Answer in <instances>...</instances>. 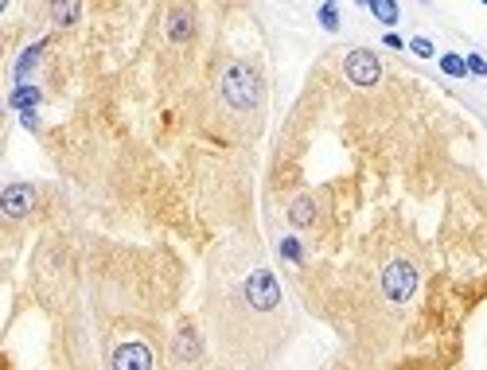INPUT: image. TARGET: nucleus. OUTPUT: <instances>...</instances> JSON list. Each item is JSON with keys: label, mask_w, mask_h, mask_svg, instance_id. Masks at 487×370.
Segmentation results:
<instances>
[{"label": "nucleus", "mask_w": 487, "mask_h": 370, "mask_svg": "<svg viewBox=\"0 0 487 370\" xmlns=\"http://www.w3.org/2000/svg\"><path fill=\"white\" fill-rule=\"evenodd\" d=\"M219 90H222V102L230 110L246 113V110H258L261 102V74L250 67V63H230L219 78Z\"/></svg>", "instance_id": "1"}, {"label": "nucleus", "mask_w": 487, "mask_h": 370, "mask_svg": "<svg viewBox=\"0 0 487 370\" xmlns=\"http://www.w3.org/2000/svg\"><path fill=\"white\" fill-rule=\"evenodd\" d=\"M382 292H386V300L406 304L409 296L417 292V269L409 265V261H390V265L382 269Z\"/></svg>", "instance_id": "2"}, {"label": "nucleus", "mask_w": 487, "mask_h": 370, "mask_svg": "<svg viewBox=\"0 0 487 370\" xmlns=\"http://www.w3.org/2000/svg\"><path fill=\"white\" fill-rule=\"evenodd\" d=\"M246 304L253 312H273L281 304V285L269 269H258V273L246 277Z\"/></svg>", "instance_id": "3"}, {"label": "nucleus", "mask_w": 487, "mask_h": 370, "mask_svg": "<svg viewBox=\"0 0 487 370\" xmlns=\"http://www.w3.org/2000/svg\"><path fill=\"white\" fill-rule=\"evenodd\" d=\"M343 74H347L351 86H375V82L382 78V63H378L375 51L355 47V51L343 55Z\"/></svg>", "instance_id": "4"}, {"label": "nucleus", "mask_w": 487, "mask_h": 370, "mask_svg": "<svg viewBox=\"0 0 487 370\" xmlns=\"http://www.w3.org/2000/svg\"><path fill=\"white\" fill-rule=\"evenodd\" d=\"M31 207H36V187H28V184H8L4 187V195H0L4 218H28Z\"/></svg>", "instance_id": "5"}, {"label": "nucleus", "mask_w": 487, "mask_h": 370, "mask_svg": "<svg viewBox=\"0 0 487 370\" xmlns=\"http://www.w3.org/2000/svg\"><path fill=\"white\" fill-rule=\"evenodd\" d=\"M113 370H152V351H148V343H117V351H113Z\"/></svg>", "instance_id": "6"}, {"label": "nucleus", "mask_w": 487, "mask_h": 370, "mask_svg": "<svg viewBox=\"0 0 487 370\" xmlns=\"http://www.w3.org/2000/svg\"><path fill=\"white\" fill-rule=\"evenodd\" d=\"M164 31H168L172 43H187V39L195 36V12L187 4H176L168 12V23H164Z\"/></svg>", "instance_id": "7"}, {"label": "nucleus", "mask_w": 487, "mask_h": 370, "mask_svg": "<svg viewBox=\"0 0 487 370\" xmlns=\"http://www.w3.org/2000/svg\"><path fill=\"white\" fill-rule=\"evenodd\" d=\"M43 51H47V39H39V43H31V47H23V51H20V59H16V67H12V78H16V86L31 78V70L39 67V59H43Z\"/></svg>", "instance_id": "8"}, {"label": "nucleus", "mask_w": 487, "mask_h": 370, "mask_svg": "<svg viewBox=\"0 0 487 370\" xmlns=\"http://www.w3.org/2000/svg\"><path fill=\"white\" fill-rule=\"evenodd\" d=\"M39 102H43V94H39V86H31V82H20V86L8 94V110H16V113L39 110Z\"/></svg>", "instance_id": "9"}, {"label": "nucleus", "mask_w": 487, "mask_h": 370, "mask_svg": "<svg viewBox=\"0 0 487 370\" xmlns=\"http://www.w3.org/2000/svg\"><path fill=\"white\" fill-rule=\"evenodd\" d=\"M312 218H316V203H312V195H296V199L288 203V222H293L296 230H308Z\"/></svg>", "instance_id": "10"}, {"label": "nucleus", "mask_w": 487, "mask_h": 370, "mask_svg": "<svg viewBox=\"0 0 487 370\" xmlns=\"http://www.w3.org/2000/svg\"><path fill=\"white\" fill-rule=\"evenodd\" d=\"M82 16V0H51V23L55 28H74Z\"/></svg>", "instance_id": "11"}, {"label": "nucleus", "mask_w": 487, "mask_h": 370, "mask_svg": "<svg viewBox=\"0 0 487 370\" xmlns=\"http://www.w3.org/2000/svg\"><path fill=\"white\" fill-rule=\"evenodd\" d=\"M172 355H176V363H192L195 355H199V335L187 327V332L176 335V347H172Z\"/></svg>", "instance_id": "12"}, {"label": "nucleus", "mask_w": 487, "mask_h": 370, "mask_svg": "<svg viewBox=\"0 0 487 370\" xmlns=\"http://www.w3.org/2000/svg\"><path fill=\"white\" fill-rule=\"evenodd\" d=\"M370 12H375V20L378 23H386V28H394V23L402 20V12H398V0H370Z\"/></svg>", "instance_id": "13"}, {"label": "nucleus", "mask_w": 487, "mask_h": 370, "mask_svg": "<svg viewBox=\"0 0 487 370\" xmlns=\"http://www.w3.org/2000/svg\"><path fill=\"white\" fill-rule=\"evenodd\" d=\"M441 70L449 74V78H468V63H464V55L444 51V55H441Z\"/></svg>", "instance_id": "14"}, {"label": "nucleus", "mask_w": 487, "mask_h": 370, "mask_svg": "<svg viewBox=\"0 0 487 370\" xmlns=\"http://www.w3.org/2000/svg\"><path fill=\"white\" fill-rule=\"evenodd\" d=\"M316 16H320V28L324 31H340V4L335 0H324Z\"/></svg>", "instance_id": "15"}, {"label": "nucleus", "mask_w": 487, "mask_h": 370, "mask_svg": "<svg viewBox=\"0 0 487 370\" xmlns=\"http://www.w3.org/2000/svg\"><path fill=\"white\" fill-rule=\"evenodd\" d=\"M281 258H285V261H293V265H300V261H304L300 242H296V238H281Z\"/></svg>", "instance_id": "16"}, {"label": "nucleus", "mask_w": 487, "mask_h": 370, "mask_svg": "<svg viewBox=\"0 0 487 370\" xmlns=\"http://www.w3.org/2000/svg\"><path fill=\"white\" fill-rule=\"evenodd\" d=\"M464 63H468V74H476V78H487V59H483L480 51L464 55Z\"/></svg>", "instance_id": "17"}, {"label": "nucleus", "mask_w": 487, "mask_h": 370, "mask_svg": "<svg viewBox=\"0 0 487 370\" xmlns=\"http://www.w3.org/2000/svg\"><path fill=\"white\" fill-rule=\"evenodd\" d=\"M409 51H414L417 59H433V55H436V47L429 43L425 36H417V39H409Z\"/></svg>", "instance_id": "18"}, {"label": "nucleus", "mask_w": 487, "mask_h": 370, "mask_svg": "<svg viewBox=\"0 0 487 370\" xmlns=\"http://www.w3.org/2000/svg\"><path fill=\"white\" fill-rule=\"evenodd\" d=\"M382 43L390 47V51H406V39H402L398 31H386V36H382Z\"/></svg>", "instance_id": "19"}, {"label": "nucleus", "mask_w": 487, "mask_h": 370, "mask_svg": "<svg viewBox=\"0 0 487 370\" xmlns=\"http://www.w3.org/2000/svg\"><path fill=\"white\" fill-rule=\"evenodd\" d=\"M20 121H23V129H39V113L36 110H23Z\"/></svg>", "instance_id": "20"}, {"label": "nucleus", "mask_w": 487, "mask_h": 370, "mask_svg": "<svg viewBox=\"0 0 487 370\" xmlns=\"http://www.w3.org/2000/svg\"><path fill=\"white\" fill-rule=\"evenodd\" d=\"M355 4H359V8H367V4H370V0H355Z\"/></svg>", "instance_id": "21"}, {"label": "nucleus", "mask_w": 487, "mask_h": 370, "mask_svg": "<svg viewBox=\"0 0 487 370\" xmlns=\"http://www.w3.org/2000/svg\"><path fill=\"white\" fill-rule=\"evenodd\" d=\"M421 4H433V0H421Z\"/></svg>", "instance_id": "22"}, {"label": "nucleus", "mask_w": 487, "mask_h": 370, "mask_svg": "<svg viewBox=\"0 0 487 370\" xmlns=\"http://www.w3.org/2000/svg\"><path fill=\"white\" fill-rule=\"evenodd\" d=\"M480 4H483V8H487V0H480Z\"/></svg>", "instance_id": "23"}, {"label": "nucleus", "mask_w": 487, "mask_h": 370, "mask_svg": "<svg viewBox=\"0 0 487 370\" xmlns=\"http://www.w3.org/2000/svg\"><path fill=\"white\" fill-rule=\"evenodd\" d=\"M0 4H8V0H0Z\"/></svg>", "instance_id": "24"}]
</instances>
